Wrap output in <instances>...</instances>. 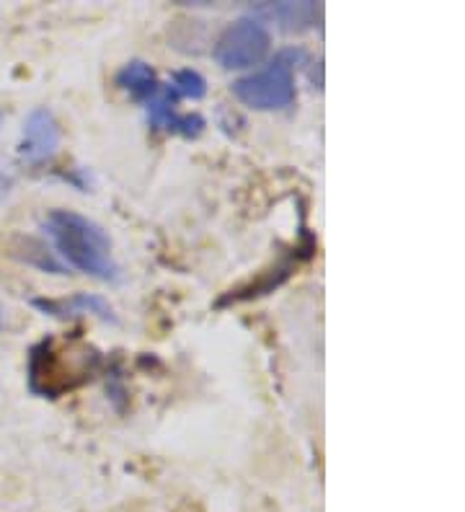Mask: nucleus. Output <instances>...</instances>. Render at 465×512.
<instances>
[{
  "mask_svg": "<svg viewBox=\"0 0 465 512\" xmlns=\"http://www.w3.org/2000/svg\"><path fill=\"white\" fill-rule=\"evenodd\" d=\"M11 254L21 262L31 264V267L42 269V272H52V275H65V267L62 262H57L55 254H52L42 241L37 238H29V236H19L16 238V244H13Z\"/></svg>",
  "mask_w": 465,
  "mask_h": 512,
  "instance_id": "obj_10",
  "label": "nucleus"
},
{
  "mask_svg": "<svg viewBox=\"0 0 465 512\" xmlns=\"http://www.w3.org/2000/svg\"><path fill=\"white\" fill-rule=\"evenodd\" d=\"M117 86L122 88V91H127L132 99L148 104L153 96H158L163 83L158 81V75H155V70L150 68L148 63H143V60H132V63L122 65V70L117 73Z\"/></svg>",
  "mask_w": 465,
  "mask_h": 512,
  "instance_id": "obj_9",
  "label": "nucleus"
},
{
  "mask_svg": "<svg viewBox=\"0 0 465 512\" xmlns=\"http://www.w3.org/2000/svg\"><path fill=\"white\" fill-rule=\"evenodd\" d=\"M272 50V34L259 19L243 16L230 24L215 44V60L223 70H246L264 63Z\"/></svg>",
  "mask_w": 465,
  "mask_h": 512,
  "instance_id": "obj_3",
  "label": "nucleus"
},
{
  "mask_svg": "<svg viewBox=\"0 0 465 512\" xmlns=\"http://www.w3.org/2000/svg\"><path fill=\"white\" fill-rule=\"evenodd\" d=\"M171 91H174L176 99H192V101H199L202 96L207 94V81L205 75L197 73V70L192 68H184V70H176L174 75H171V81L166 83Z\"/></svg>",
  "mask_w": 465,
  "mask_h": 512,
  "instance_id": "obj_11",
  "label": "nucleus"
},
{
  "mask_svg": "<svg viewBox=\"0 0 465 512\" xmlns=\"http://www.w3.org/2000/svg\"><path fill=\"white\" fill-rule=\"evenodd\" d=\"M300 60H305L303 50H282L267 68L233 83V96L256 112L287 109L298 96L295 70H298Z\"/></svg>",
  "mask_w": 465,
  "mask_h": 512,
  "instance_id": "obj_2",
  "label": "nucleus"
},
{
  "mask_svg": "<svg viewBox=\"0 0 465 512\" xmlns=\"http://www.w3.org/2000/svg\"><path fill=\"white\" fill-rule=\"evenodd\" d=\"M0 122H3V112H0Z\"/></svg>",
  "mask_w": 465,
  "mask_h": 512,
  "instance_id": "obj_12",
  "label": "nucleus"
},
{
  "mask_svg": "<svg viewBox=\"0 0 465 512\" xmlns=\"http://www.w3.org/2000/svg\"><path fill=\"white\" fill-rule=\"evenodd\" d=\"M31 306L37 308L39 313L50 316L57 321H70L81 319V316H96L101 321H109V324H117V313H114L112 303L96 293H75L70 298H34Z\"/></svg>",
  "mask_w": 465,
  "mask_h": 512,
  "instance_id": "obj_7",
  "label": "nucleus"
},
{
  "mask_svg": "<svg viewBox=\"0 0 465 512\" xmlns=\"http://www.w3.org/2000/svg\"><path fill=\"white\" fill-rule=\"evenodd\" d=\"M29 388L31 394L44 396V399H57L70 388L81 386L73 375H81V381L91 378V370L78 363H68L65 352H57L52 339L39 342L29 355Z\"/></svg>",
  "mask_w": 465,
  "mask_h": 512,
  "instance_id": "obj_4",
  "label": "nucleus"
},
{
  "mask_svg": "<svg viewBox=\"0 0 465 512\" xmlns=\"http://www.w3.org/2000/svg\"><path fill=\"white\" fill-rule=\"evenodd\" d=\"M321 16V6L316 3H261L254 8V19L261 24H274L282 32H305Z\"/></svg>",
  "mask_w": 465,
  "mask_h": 512,
  "instance_id": "obj_8",
  "label": "nucleus"
},
{
  "mask_svg": "<svg viewBox=\"0 0 465 512\" xmlns=\"http://www.w3.org/2000/svg\"><path fill=\"white\" fill-rule=\"evenodd\" d=\"M176 104L179 99L174 96V91L168 86H161L158 96L145 104V114H148V125L155 130H166L171 135H179V138L194 140L205 132L207 122L205 117L199 114H179L176 112Z\"/></svg>",
  "mask_w": 465,
  "mask_h": 512,
  "instance_id": "obj_6",
  "label": "nucleus"
},
{
  "mask_svg": "<svg viewBox=\"0 0 465 512\" xmlns=\"http://www.w3.org/2000/svg\"><path fill=\"white\" fill-rule=\"evenodd\" d=\"M44 233L68 267L101 282H119L122 272L114 259L112 238L99 223L73 210H52L42 223Z\"/></svg>",
  "mask_w": 465,
  "mask_h": 512,
  "instance_id": "obj_1",
  "label": "nucleus"
},
{
  "mask_svg": "<svg viewBox=\"0 0 465 512\" xmlns=\"http://www.w3.org/2000/svg\"><path fill=\"white\" fill-rule=\"evenodd\" d=\"M60 140L62 130L55 114L44 107L31 109L29 117L24 119L19 148H16L19 161L26 163V166H42V163L55 156L57 148H60Z\"/></svg>",
  "mask_w": 465,
  "mask_h": 512,
  "instance_id": "obj_5",
  "label": "nucleus"
}]
</instances>
